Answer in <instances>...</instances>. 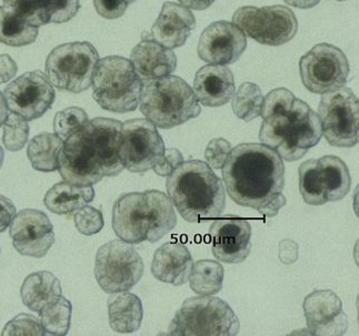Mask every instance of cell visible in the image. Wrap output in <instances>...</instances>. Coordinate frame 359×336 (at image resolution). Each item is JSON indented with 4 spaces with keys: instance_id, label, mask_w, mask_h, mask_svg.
Segmentation results:
<instances>
[{
    "instance_id": "6da1fadb",
    "label": "cell",
    "mask_w": 359,
    "mask_h": 336,
    "mask_svg": "<svg viewBox=\"0 0 359 336\" xmlns=\"http://www.w3.org/2000/svg\"><path fill=\"white\" fill-rule=\"evenodd\" d=\"M228 195L237 204L276 216L286 204L282 157L263 144H241L231 149L223 167Z\"/></svg>"
},
{
    "instance_id": "7a4b0ae2",
    "label": "cell",
    "mask_w": 359,
    "mask_h": 336,
    "mask_svg": "<svg viewBox=\"0 0 359 336\" xmlns=\"http://www.w3.org/2000/svg\"><path fill=\"white\" fill-rule=\"evenodd\" d=\"M121 127L115 119L95 118L68 136L58 168L64 181L88 187L104 176H118L123 170L119 158Z\"/></svg>"
},
{
    "instance_id": "3957f363",
    "label": "cell",
    "mask_w": 359,
    "mask_h": 336,
    "mask_svg": "<svg viewBox=\"0 0 359 336\" xmlns=\"http://www.w3.org/2000/svg\"><path fill=\"white\" fill-rule=\"evenodd\" d=\"M259 140L283 160L297 161L322 139L318 115L292 91L278 88L264 99Z\"/></svg>"
},
{
    "instance_id": "277c9868",
    "label": "cell",
    "mask_w": 359,
    "mask_h": 336,
    "mask_svg": "<svg viewBox=\"0 0 359 336\" xmlns=\"http://www.w3.org/2000/svg\"><path fill=\"white\" fill-rule=\"evenodd\" d=\"M166 189L172 206L191 223L212 221L225 209L223 181L204 161H182L167 176Z\"/></svg>"
},
{
    "instance_id": "5b68a950",
    "label": "cell",
    "mask_w": 359,
    "mask_h": 336,
    "mask_svg": "<svg viewBox=\"0 0 359 336\" xmlns=\"http://www.w3.org/2000/svg\"><path fill=\"white\" fill-rule=\"evenodd\" d=\"M140 104L142 115L161 129L184 125L201 112L191 85L176 76L144 81Z\"/></svg>"
},
{
    "instance_id": "8992f818",
    "label": "cell",
    "mask_w": 359,
    "mask_h": 336,
    "mask_svg": "<svg viewBox=\"0 0 359 336\" xmlns=\"http://www.w3.org/2000/svg\"><path fill=\"white\" fill-rule=\"evenodd\" d=\"M93 98L102 109L116 113L135 111L140 106L142 81L128 59H102L93 76Z\"/></svg>"
},
{
    "instance_id": "52a82bcc",
    "label": "cell",
    "mask_w": 359,
    "mask_h": 336,
    "mask_svg": "<svg viewBox=\"0 0 359 336\" xmlns=\"http://www.w3.org/2000/svg\"><path fill=\"white\" fill-rule=\"evenodd\" d=\"M239 328L238 316L224 300L212 295H199L184 301L169 324V334L235 336Z\"/></svg>"
},
{
    "instance_id": "ba28073f",
    "label": "cell",
    "mask_w": 359,
    "mask_h": 336,
    "mask_svg": "<svg viewBox=\"0 0 359 336\" xmlns=\"http://www.w3.org/2000/svg\"><path fill=\"white\" fill-rule=\"evenodd\" d=\"M100 55L90 43H64L51 50L46 75L56 88L79 94L91 85Z\"/></svg>"
},
{
    "instance_id": "9c48e42d",
    "label": "cell",
    "mask_w": 359,
    "mask_h": 336,
    "mask_svg": "<svg viewBox=\"0 0 359 336\" xmlns=\"http://www.w3.org/2000/svg\"><path fill=\"white\" fill-rule=\"evenodd\" d=\"M142 275L144 262L130 243L110 241L97 252L95 276L106 293L129 291Z\"/></svg>"
},
{
    "instance_id": "30bf717a",
    "label": "cell",
    "mask_w": 359,
    "mask_h": 336,
    "mask_svg": "<svg viewBox=\"0 0 359 336\" xmlns=\"http://www.w3.org/2000/svg\"><path fill=\"white\" fill-rule=\"evenodd\" d=\"M233 22L254 41L273 47L290 43L298 31L294 11L282 5L241 7L235 11Z\"/></svg>"
},
{
    "instance_id": "8fae6325",
    "label": "cell",
    "mask_w": 359,
    "mask_h": 336,
    "mask_svg": "<svg viewBox=\"0 0 359 336\" xmlns=\"http://www.w3.org/2000/svg\"><path fill=\"white\" fill-rule=\"evenodd\" d=\"M323 136L334 147L351 148L359 140V104L349 88L323 94L318 107Z\"/></svg>"
},
{
    "instance_id": "7c38bea8",
    "label": "cell",
    "mask_w": 359,
    "mask_h": 336,
    "mask_svg": "<svg viewBox=\"0 0 359 336\" xmlns=\"http://www.w3.org/2000/svg\"><path fill=\"white\" fill-rule=\"evenodd\" d=\"M165 144L157 127L148 119H132L123 123L119 158L123 169L144 174L164 157Z\"/></svg>"
},
{
    "instance_id": "4fadbf2b",
    "label": "cell",
    "mask_w": 359,
    "mask_h": 336,
    "mask_svg": "<svg viewBox=\"0 0 359 336\" xmlns=\"http://www.w3.org/2000/svg\"><path fill=\"white\" fill-rule=\"evenodd\" d=\"M299 74L306 88L314 94H324L346 85L348 60L335 46L319 43L300 58Z\"/></svg>"
},
{
    "instance_id": "5bb4252c",
    "label": "cell",
    "mask_w": 359,
    "mask_h": 336,
    "mask_svg": "<svg viewBox=\"0 0 359 336\" xmlns=\"http://www.w3.org/2000/svg\"><path fill=\"white\" fill-rule=\"evenodd\" d=\"M3 94L8 110L26 121L45 115L56 98L54 87L41 71L20 76L6 87Z\"/></svg>"
},
{
    "instance_id": "9a60e30c",
    "label": "cell",
    "mask_w": 359,
    "mask_h": 336,
    "mask_svg": "<svg viewBox=\"0 0 359 336\" xmlns=\"http://www.w3.org/2000/svg\"><path fill=\"white\" fill-rule=\"evenodd\" d=\"M212 254L218 261L237 265L248 258L252 227L248 220L233 214L218 216L210 227Z\"/></svg>"
},
{
    "instance_id": "2e32d148",
    "label": "cell",
    "mask_w": 359,
    "mask_h": 336,
    "mask_svg": "<svg viewBox=\"0 0 359 336\" xmlns=\"http://www.w3.org/2000/svg\"><path fill=\"white\" fill-rule=\"evenodd\" d=\"M11 237L17 252L25 256L43 258L54 246V227L43 211L25 209L11 222Z\"/></svg>"
},
{
    "instance_id": "e0dca14e",
    "label": "cell",
    "mask_w": 359,
    "mask_h": 336,
    "mask_svg": "<svg viewBox=\"0 0 359 336\" xmlns=\"http://www.w3.org/2000/svg\"><path fill=\"white\" fill-rule=\"evenodd\" d=\"M247 39L233 22L220 20L201 32L198 41L199 58L210 64H233L243 56Z\"/></svg>"
},
{
    "instance_id": "ac0fdd59",
    "label": "cell",
    "mask_w": 359,
    "mask_h": 336,
    "mask_svg": "<svg viewBox=\"0 0 359 336\" xmlns=\"http://www.w3.org/2000/svg\"><path fill=\"white\" fill-rule=\"evenodd\" d=\"M304 313L313 335H344L348 328L343 303L330 290L314 291L304 300Z\"/></svg>"
},
{
    "instance_id": "d6986e66",
    "label": "cell",
    "mask_w": 359,
    "mask_h": 336,
    "mask_svg": "<svg viewBox=\"0 0 359 336\" xmlns=\"http://www.w3.org/2000/svg\"><path fill=\"white\" fill-rule=\"evenodd\" d=\"M148 208L145 193H125L116 200L113 209V227L121 240L138 244L147 239Z\"/></svg>"
},
{
    "instance_id": "ffe728a7",
    "label": "cell",
    "mask_w": 359,
    "mask_h": 336,
    "mask_svg": "<svg viewBox=\"0 0 359 336\" xmlns=\"http://www.w3.org/2000/svg\"><path fill=\"white\" fill-rule=\"evenodd\" d=\"M130 62L142 83L170 75L177 68V57L172 49L157 43L149 32L133 49Z\"/></svg>"
},
{
    "instance_id": "44dd1931",
    "label": "cell",
    "mask_w": 359,
    "mask_h": 336,
    "mask_svg": "<svg viewBox=\"0 0 359 336\" xmlns=\"http://www.w3.org/2000/svg\"><path fill=\"white\" fill-rule=\"evenodd\" d=\"M4 6L35 27L64 24L77 15L79 0H3Z\"/></svg>"
},
{
    "instance_id": "7402d4cb",
    "label": "cell",
    "mask_w": 359,
    "mask_h": 336,
    "mask_svg": "<svg viewBox=\"0 0 359 336\" xmlns=\"http://www.w3.org/2000/svg\"><path fill=\"white\" fill-rule=\"evenodd\" d=\"M196 28V18L185 6L167 1L161 15L151 27V36L157 43L167 48H180L185 45Z\"/></svg>"
},
{
    "instance_id": "603a6c76",
    "label": "cell",
    "mask_w": 359,
    "mask_h": 336,
    "mask_svg": "<svg viewBox=\"0 0 359 336\" xmlns=\"http://www.w3.org/2000/svg\"><path fill=\"white\" fill-rule=\"evenodd\" d=\"M193 90L205 107H223L235 94L233 72L224 64H207L196 72Z\"/></svg>"
},
{
    "instance_id": "cb8c5ba5",
    "label": "cell",
    "mask_w": 359,
    "mask_h": 336,
    "mask_svg": "<svg viewBox=\"0 0 359 336\" xmlns=\"http://www.w3.org/2000/svg\"><path fill=\"white\" fill-rule=\"evenodd\" d=\"M193 265V256L185 244L167 242L155 252L151 274L161 282L182 286L189 279Z\"/></svg>"
},
{
    "instance_id": "d4e9b609",
    "label": "cell",
    "mask_w": 359,
    "mask_h": 336,
    "mask_svg": "<svg viewBox=\"0 0 359 336\" xmlns=\"http://www.w3.org/2000/svg\"><path fill=\"white\" fill-rule=\"evenodd\" d=\"M109 324L118 333H133L142 326V300L128 292L113 293L108 299Z\"/></svg>"
},
{
    "instance_id": "484cf974",
    "label": "cell",
    "mask_w": 359,
    "mask_h": 336,
    "mask_svg": "<svg viewBox=\"0 0 359 336\" xmlns=\"http://www.w3.org/2000/svg\"><path fill=\"white\" fill-rule=\"evenodd\" d=\"M144 193L147 202L149 223L146 241L155 243L175 229L177 216L168 195L158 190H147Z\"/></svg>"
},
{
    "instance_id": "4316f807",
    "label": "cell",
    "mask_w": 359,
    "mask_h": 336,
    "mask_svg": "<svg viewBox=\"0 0 359 336\" xmlns=\"http://www.w3.org/2000/svg\"><path fill=\"white\" fill-rule=\"evenodd\" d=\"M22 303L34 312L41 309L62 295L60 281L47 271L32 273L25 279L22 290Z\"/></svg>"
},
{
    "instance_id": "83f0119b",
    "label": "cell",
    "mask_w": 359,
    "mask_h": 336,
    "mask_svg": "<svg viewBox=\"0 0 359 336\" xmlns=\"http://www.w3.org/2000/svg\"><path fill=\"white\" fill-rule=\"evenodd\" d=\"M95 190L91 186L81 187L67 182H60L46 193L45 206L56 214H70L81 210L94 200Z\"/></svg>"
},
{
    "instance_id": "f1b7e54d",
    "label": "cell",
    "mask_w": 359,
    "mask_h": 336,
    "mask_svg": "<svg viewBox=\"0 0 359 336\" xmlns=\"http://www.w3.org/2000/svg\"><path fill=\"white\" fill-rule=\"evenodd\" d=\"M64 140L56 134H38L28 144L27 155L32 168L41 172H51L60 168V155Z\"/></svg>"
},
{
    "instance_id": "f546056e",
    "label": "cell",
    "mask_w": 359,
    "mask_h": 336,
    "mask_svg": "<svg viewBox=\"0 0 359 336\" xmlns=\"http://www.w3.org/2000/svg\"><path fill=\"white\" fill-rule=\"evenodd\" d=\"M328 202L339 201L348 195L351 178L347 164L336 155H325L318 160Z\"/></svg>"
},
{
    "instance_id": "4dcf8cb0",
    "label": "cell",
    "mask_w": 359,
    "mask_h": 336,
    "mask_svg": "<svg viewBox=\"0 0 359 336\" xmlns=\"http://www.w3.org/2000/svg\"><path fill=\"white\" fill-rule=\"evenodd\" d=\"M39 28L6 6H0V43L11 47H24L35 43Z\"/></svg>"
},
{
    "instance_id": "1f68e13d",
    "label": "cell",
    "mask_w": 359,
    "mask_h": 336,
    "mask_svg": "<svg viewBox=\"0 0 359 336\" xmlns=\"http://www.w3.org/2000/svg\"><path fill=\"white\" fill-rule=\"evenodd\" d=\"M188 280L194 293L215 295L223 288V265L212 260H199L194 263Z\"/></svg>"
},
{
    "instance_id": "d6a6232c",
    "label": "cell",
    "mask_w": 359,
    "mask_h": 336,
    "mask_svg": "<svg viewBox=\"0 0 359 336\" xmlns=\"http://www.w3.org/2000/svg\"><path fill=\"white\" fill-rule=\"evenodd\" d=\"M299 174L300 195L309 206H323L328 202L318 160L309 159L302 163Z\"/></svg>"
},
{
    "instance_id": "836d02e7",
    "label": "cell",
    "mask_w": 359,
    "mask_h": 336,
    "mask_svg": "<svg viewBox=\"0 0 359 336\" xmlns=\"http://www.w3.org/2000/svg\"><path fill=\"white\" fill-rule=\"evenodd\" d=\"M233 113L241 120L250 122L260 117L263 108L264 97L256 83H241L235 96L233 97Z\"/></svg>"
},
{
    "instance_id": "e575fe53",
    "label": "cell",
    "mask_w": 359,
    "mask_h": 336,
    "mask_svg": "<svg viewBox=\"0 0 359 336\" xmlns=\"http://www.w3.org/2000/svg\"><path fill=\"white\" fill-rule=\"evenodd\" d=\"M73 307L62 295L46 305L39 315L46 333L51 335H66L69 331Z\"/></svg>"
},
{
    "instance_id": "d590c367",
    "label": "cell",
    "mask_w": 359,
    "mask_h": 336,
    "mask_svg": "<svg viewBox=\"0 0 359 336\" xmlns=\"http://www.w3.org/2000/svg\"><path fill=\"white\" fill-rule=\"evenodd\" d=\"M4 126L3 142L6 149L11 153L20 151L27 144L29 136V125L24 118L11 112L6 119Z\"/></svg>"
},
{
    "instance_id": "8d00e7d4",
    "label": "cell",
    "mask_w": 359,
    "mask_h": 336,
    "mask_svg": "<svg viewBox=\"0 0 359 336\" xmlns=\"http://www.w3.org/2000/svg\"><path fill=\"white\" fill-rule=\"evenodd\" d=\"M88 121V115L85 110L78 107H70L57 112L54 120V130L62 140L75 134Z\"/></svg>"
},
{
    "instance_id": "74e56055",
    "label": "cell",
    "mask_w": 359,
    "mask_h": 336,
    "mask_svg": "<svg viewBox=\"0 0 359 336\" xmlns=\"http://www.w3.org/2000/svg\"><path fill=\"white\" fill-rule=\"evenodd\" d=\"M46 331L34 315L19 314L16 318L9 321L4 328L3 335H45Z\"/></svg>"
},
{
    "instance_id": "f35d334b",
    "label": "cell",
    "mask_w": 359,
    "mask_h": 336,
    "mask_svg": "<svg viewBox=\"0 0 359 336\" xmlns=\"http://www.w3.org/2000/svg\"><path fill=\"white\" fill-rule=\"evenodd\" d=\"M75 225L78 232L83 235H93L102 231L104 218L100 210L93 206H83L76 211Z\"/></svg>"
},
{
    "instance_id": "ab89813d",
    "label": "cell",
    "mask_w": 359,
    "mask_h": 336,
    "mask_svg": "<svg viewBox=\"0 0 359 336\" xmlns=\"http://www.w3.org/2000/svg\"><path fill=\"white\" fill-rule=\"evenodd\" d=\"M231 151V144L227 140L224 138H216L207 146L205 160L210 168L220 170L223 169L224 163Z\"/></svg>"
},
{
    "instance_id": "60d3db41",
    "label": "cell",
    "mask_w": 359,
    "mask_h": 336,
    "mask_svg": "<svg viewBox=\"0 0 359 336\" xmlns=\"http://www.w3.org/2000/svg\"><path fill=\"white\" fill-rule=\"evenodd\" d=\"M137 0H94L97 13L106 19H118L125 15L129 6Z\"/></svg>"
},
{
    "instance_id": "b9f144b4",
    "label": "cell",
    "mask_w": 359,
    "mask_h": 336,
    "mask_svg": "<svg viewBox=\"0 0 359 336\" xmlns=\"http://www.w3.org/2000/svg\"><path fill=\"white\" fill-rule=\"evenodd\" d=\"M182 161H184V158H182L180 150L167 149L165 150L164 157L161 158V160L154 167L153 170L159 176L167 178L177 169Z\"/></svg>"
},
{
    "instance_id": "7bdbcfd3",
    "label": "cell",
    "mask_w": 359,
    "mask_h": 336,
    "mask_svg": "<svg viewBox=\"0 0 359 336\" xmlns=\"http://www.w3.org/2000/svg\"><path fill=\"white\" fill-rule=\"evenodd\" d=\"M17 211L14 203L8 197L0 195V233L7 230L16 216Z\"/></svg>"
},
{
    "instance_id": "ee69618b",
    "label": "cell",
    "mask_w": 359,
    "mask_h": 336,
    "mask_svg": "<svg viewBox=\"0 0 359 336\" xmlns=\"http://www.w3.org/2000/svg\"><path fill=\"white\" fill-rule=\"evenodd\" d=\"M18 67L9 55H0V85L8 83L16 76Z\"/></svg>"
},
{
    "instance_id": "f6af8a7d",
    "label": "cell",
    "mask_w": 359,
    "mask_h": 336,
    "mask_svg": "<svg viewBox=\"0 0 359 336\" xmlns=\"http://www.w3.org/2000/svg\"><path fill=\"white\" fill-rule=\"evenodd\" d=\"M182 6L194 10H205L210 8L215 0H178Z\"/></svg>"
},
{
    "instance_id": "bcb514c9",
    "label": "cell",
    "mask_w": 359,
    "mask_h": 336,
    "mask_svg": "<svg viewBox=\"0 0 359 336\" xmlns=\"http://www.w3.org/2000/svg\"><path fill=\"white\" fill-rule=\"evenodd\" d=\"M288 5L300 9H311L320 3V0H284Z\"/></svg>"
},
{
    "instance_id": "7dc6e473",
    "label": "cell",
    "mask_w": 359,
    "mask_h": 336,
    "mask_svg": "<svg viewBox=\"0 0 359 336\" xmlns=\"http://www.w3.org/2000/svg\"><path fill=\"white\" fill-rule=\"evenodd\" d=\"M9 112L7 104H6L5 97L0 92V128L3 127L6 119L8 118Z\"/></svg>"
},
{
    "instance_id": "c3c4849f",
    "label": "cell",
    "mask_w": 359,
    "mask_h": 336,
    "mask_svg": "<svg viewBox=\"0 0 359 336\" xmlns=\"http://www.w3.org/2000/svg\"><path fill=\"white\" fill-rule=\"evenodd\" d=\"M4 158H5V153H4L3 148L0 147V169L3 167Z\"/></svg>"
},
{
    "instance_id": "681fc988",
    "label": "cell",
    "mask_w": 359,
    "mask_h": 336,
    "mask_svg": "<svg viewBox=\"0 0 359 336\" xmlns=\"http://www.w3.org/2000/svg\"><path fill=\"white\" fill-rule=\"evenodd\" d=\"M337 1H346V0H337Z\"/></svg>"
}]
</instances>
